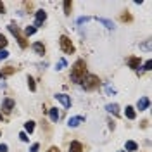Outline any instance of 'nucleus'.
Returning a JSON list of instances; mask_svg holds the SVG:
<instances>
[{
	"label": "nucleus",
	"mask_w": 152,
	"mask_h": 152,
	"mask_svg": "<svg viewBox=\"0 0 152 152\" xmlns=\"http://www.w3.org/2000/svg\"><path fill=\"white\" fill-rule=\"evenodd\" d=\"M85 76H86V62L83 59H78L73 64V67H71V81L80 85Z\"/></svg>",
	"instance_id": "nucleus-1"
},
{
	"label": "nucleus",
	"mask_w": 152,
	"mask_h": 152,
	"mask_svg": "<svg viewBox=\"0 0 152 152\" xmlns=\"http://www.w3.org/2000/svg\"><path fill=\"white\" fill-rule=\"evenodd\" d=\"M80 85L85 88L86 92H94V90H97L99 86H100V78L95 75H86L83 80H81V83Z\"/></svg>",
	"instance_id": "nucleus-2"
},
{
	"label": "nucleus",
	"mask_w": 152,
	"mask_h": 152,
	"mask_svg": "<svg viewBox=\"0 0 152 152\" xmlns=\"http://www.w3.org/2000/svg\"><path fill=\"white\" fill-rule=\"evenodd\" d=\"M7 28H9V31L14 35V37H16V40H18V43H19V47H21V48H28V40H26V37L21 33V29H19L18 26L14 24V23H10Z\"/></svg>",
	"instance_id": "nucleus-3"
},
{
	"label": "nucleus",
	"mask_w": 152,
	"mask_h": 152,
	"mask_svg": "<svg viewBox=\"0 0 152 152\" xmlns=\"http://www.w3.org/2000/svg\"><path fill=\"white\" fill-rule=\"evenodd\" d=\"M59 45H61V50H62L64 54H75V45H73L71 38L67 37V35H61Z\"/></svg>",
	"instance_id": "nucleus-4"
},
{
	"label": "nucleus",
	"mask_w": 152,
	"mask_h": 152,
	"mask_svg": "<svg viewBox=\"0 0 152 152\" xmlns=\"http://www.w3.org/2000/svg\"><path fill=\"white\" fill-rule=\"evenodd\" d=\"M14 107H16V102H14L12 99H4V100H2V111H4L5 114L12 113ZM2 111H0V113H2Z\"/></svg>",
	"instance_id": "nucleus-5"
},
{
	"label": "nucleus",
	"mask_w": 152,
	"mask_h": 152,
	"mask_svg": "<svg viewBox=\"0 0 152 152\" xmlns=\"http://www.w3.org/2000/svg\"><path fill=\"white\" fill-rule=\"evenodd\" d=\"M45 19H47V12L43 9H40L35 12V28H38V26H42L43 23H45Z\"/></svg>",
	"instance_id": "nucleus-6"
},
{
	"label": "nucleus",
	"mask_w": 152,
	"mask_h": 152,
	"mask_svg": "<svg viewBox=\"0 0 152 152\" xmlns=\"http://www.w3.org/2000/svg\"><path fill=\"white\" fill-rule=\"evenodd\" d=\"M18 71V67H14V66H5V67H2L0 69V80H5V78H9L10 75H14Z\"/></svg>",
	"instance_id": "nucleus-7"
},
{
	"label": "nucleus",
	"mask_w": 152,
	"mask_h": 152,
	"mask_svg": "<svg viewBox=\"0 0 152 152\" xmlns=\"http://www.w3.org/2000/svg\"><path fill=\"white\" fill-rule=\"evenodd\" d=\"M81 123H85V118L83 116H73V118L67 119V126H71V128H76V126H80Z\"/></svg>",
	"instance_id": "nucleus-8"
},
{
	"label": "nucleus",
	"mask_w": 152,
	"mask_h": 152,
	"mask_svg": "<svg viewBox=\"0 0 152 152\" xmlns=\"http://www.w3.org/2000/svg\"><path fill=\"white\" fill-rule=\"evenodd\" d=\"M56 99H57V100H59L62 105H64L66 109H69V107H71V99H69V95H66V94H57Z\"/></svg>",
	"instance_id": "nucleus-9"
},
{
	"label": "nucleus",
	"mask_w": 152,
	"mask_h": 152,
	"mask_svg": "<svg viewBox=\"0 0 152 152\" xmlns=\"http://www.w3.org/2000/svg\"><path fill=\"white\" fill-rule=\"evenodd\" d=\"M149 104H151V100H149L147 97H142V99H138V102H137V109H138V111H145V109H149Z\"/></svg>",
	"instance_id": "nucleus-10"
},
{
	"label": "nucleus",
	"mask_w": 152,
	"mask_h": 152,
	"mask_svg": "<svg viewBox=\"0 0 152 152\" xmlns=\"http://www.w3.org/2000/svg\"><path fill=\"white\" fill-rule=\"evenodd\" d=\"M31 48L35 50V54H37V56H43V54H45V45H43L42 42H35Z\"/></svg>",
	"instance_id": "nucleus-11"
},
{
	"label": "nucleus",
	"mask_w": 152,
	"mask_h": 152,
	"mask_svg": "<svg viewBox=\"0 0 152 152\" xmlns=\"http://www.w3.org/2000/svg\"><path fill=\"white\" fill-rule=\"evenodd\" d=\"M128 66L137 71V69L140 67V57H130V59H128Z\"/></svg>",
	"instance_id": "nucleus-12"
},
{
	"label": "nucleus",
	"mask_w": 152,
	"mask_h": 152,
	"mask_svg": "<svg viewBox=\"0 0 152 152\" xmlns=\"http://www.w3.org/2000/svg\"><path fill=\"white\" fill-rule=\"evenodd\" d=\"M48 116H50V119H52L54 123H57L59 118H61V114H59V111H57V107H50V109H48Z\"/></svg>",
	"instance_id": "nucleus-13"
},
{
	"label": "nucleus",
	"mask_w": 152,
	"mask_h": 152,
	"mask_svg": "<svg viewBox=\"0 0 152 152\" xmlns=\"http://www.w3.org/2000/svg\"><path fill=\"white\" fill-rule=\"evenodd\" d=\"M124 116H126L128 119H135V118H137L135 107H132V105H126V109H124Z\"/></svg>",
	"instance_id": "nucleus-14"
},
{
	"label": "nucleus",
	"mask_w": 152,
	"mask_h": 152,
	"mask_svg": "<svg viewBox=\"0 0 152 152\" xmlns=\"http://www.w3.org/2000/svg\"><path fill=\"white\" fill-rule=\"evenodd\" d=\"M105 111L111 113V114H114V116H118V114H119V105L118 104H107L105 105Z\"/></svg>",
	"instance_id": "nucleus-15"
},
{
	"label": "nucleus",
	"mask_w": 152,
	"mask_h": 152,
	"mask_svg": "<svg viewBox=\"0 0 152 152\" xmlns=\"http://www.w3.org/2000/svg\"><path fill=\"white\" fill-rule=\"evenodd\" d=\"M69 152H83V145L80 142H71L69 143Z\"/></svg>",
	"instance_id": "nucleus-16"
},
{
	"label": "nucleus",
	"mask_w": 152,
	"mask_h": 152,
	"mask_svg": "<svg viewBox=\"0 0 152 152\" xmlns=\"http://www.w3.org/2000/svg\"><path fill=\"white\" fill-rule=\"evenodd\" d=\"M124 149H126V151L135 152V151H138V143L133 142V140H128V142H126V145H124Z\"/></svg>",
	"instance_id": "nucleus-17"
},
{
	"label": "nucleus",
	"mask_w": 152,
	"mask_h": 152,
	"mask_svg": "<svg viewBox=\"0 0 152 152\" xmlns=\"http://www.w3.org/2000/svg\"><path fill=\"white\" fill-rule=\"evenodd\" d=\"M35 132V121H26L24 123V133H33Z\"/></svg>",
	"instance_id": "nucleus-18"
},
{
	"label": "nucleus",
	"mask_w": 152,
	"mask_h": 152,
	"mask_svg": "<svg viewBox=\"0 0 152 152\" xmlns=\"http://www.w3.org/2000/svg\"><path fill=\"white\" fill-rule=\"evenodd\" d=\"M99 23L100 24H104L107 29H113L114 28V24H113V21H109V19H104V18H99Z\"/></svg>",
	"instance_id": "nucleus-19"
},
{
	"label": "nucleus",
	"mask_w": 152,
	"mask_h": 152,
	"mask_svg": "<svg viewBox=\"0 0 152 152\" xmlns=\"http://www.w3.org/2000/svg\"><path fill=\"white\" fill-rule=\"evenodd\" d=\"M71 9H73V2H71V0H66V2H64V14L69 16V14H71Z\"/></svg>",
	"instance_id": "nucleus-20"
},
{
	"label": "nucleus",
	"mask_w": 152,
	"mask_h": 152,
	"mask_svg": "<svg viewBox=\"0 0 152 152\" xmlns=\"http://www.w3.org/2000/svg\"><path fill=\"white\" fill-rule=\"evenodd\" d=\"M66 66H67V62H66V59L62 57V59H59V62H57L56 69H57V71H62V69H64V67H66Z\"/></svg>",
	"instance_id": "nucleus-21"
},
{
	"label": "nucleus",
	"mask_w": 152,
	"mask_h": 152,
	"mask_svg": "<svg viewBox=\"0 0 152 152\" xmlns=\"http://www.w3.org/2000/svg\"><path fill=\"white\" fill-rule=\"evenodd\" d=\"M35 31H37V28L35 26H26V29H24V37H31V35H35Z\"/></svg>",
	"instance_id": "nucleus-22"
},
{
	"label": "nucleus",
	"mask_w": 152,
	"mask_h": 152,
	"mask_svg": "<svg viewBox=\"0 0 152 152\" xmlns=\"http://www.w3.org/2000/svg\"><path fill=\"white\" fill-rule=\"evenodd\" d=\"M5 47H7V38L0 33V50H5Z\"/></svg>",
	"instance_id": "nucleus-23"
},
{
	"label": "nucleus",
	"mask_w": 152,
	"mask_h": 152,
	"mask_svg": "<svg viewBox=\"0 0 152 152\" xmlns=\"http://www.w3.org/2000/svg\"><path fill=\"white\" fill-rule=\"evenodd\" d=\"M28 86H29V90H31V92H35V90H37V85H35V80H33L31 76H28Z\"/></svg>",
	"instance_id": "nucleus-24"
},
{
	"label": "nucleus",
	"mask_w": 152,
	"mask_h": 152,
	"mask_svg": "<svg viewBox=\"0 0 152 152\" xmlns=\"http://www.w3.org/2000/svg\"><path fill=\"white\" fill-rule=\"evenodd\" d=\"M105 94H107V95H114V94H116V88L111 86V85H105Z\"/></svg>",
	"instance_id": "nucleus-25"
},
{
	"label": "nucleus",
	"mask_w": 152,
	"mask_h": 152,
	"mask_svg": "<svg viewBox=\"0 0 152 152\" xmlns=\"http://www.w3.org/2000/svg\"><path fill=\"white\" fill-rule=\"evenodd\" d=\"M132 19H133V18L128 14V12H123V14H121V21H123V23H124V21H128V23H130Z\"/></svg>",
	"instance_id": "nucleus-26"
},
{
	"label": "nucleus",
	"mask_w": 152,
	"mask_h": 152,
	"mask_svg": "<svg viewBox=\"0 0 152 152\" xmlns=\"http://www.w3.org/2000/svg\"><path fill=\"white\" fill-rule=\"evenodd\" d=\"M19 138H21V142H28V140H29V138H28V135H26L24 132H21V133H19Z\"/></svg>",
	"instance_id": "nucleus-27"
},
{
	"label": "nucleus",
	"mask_w": 152,
	"mask_h": 152,
	"mask_svg": "<svg viewBox=\"0 0 152 152\" xmlns=\"http://www.w3.org/2000/svg\"><path fill=\"white\" fill-rule=\"evenodd\" d=\"M9 57V52L7 50H0V61H4V59H7Z\"/></svg>",
	"instance_id": "nucleus-28"
},
{
	"label": "nucleus",
	"mask_w": 152,
	"mask_h": 152,
	"mask_svg": "<svg viewBox=\"0 0 152 152\" xmlns=\"http://www.w3.org/2000/svg\"><path fill=\"white\" fill-rule=\"evenodd\" d=\"M151 67H152V61H147L143 64V71H151Z\"/></svg>",
	"instance_id": "nucleus-29"
},
{
	"label": "nucleus",
	"mask_w": 152,
	"mask_h": 152,
	"mask_svg": "<svg viewBox=\"0 0 152 152\" xmlns=\"http://www.w3.org/2000/svg\"><path fill=\"white\" fill-rule=\"evenodd\" d=\"M38 151H40V143H33L31 149H29V152H38Z\"/></svg>",
	"instance_id": "nucleus-30"
},
{
	"label": "nucleus",
	"mask_w": 152,
	"mask_h": 152,
	"mask_svg": "<svg viewBox=\"0 0 152 152\" xmlns=\"http://www.w3.org/2000/svg\"><path fill=\"white\" fill-rule=\"evenodd\" d=\"M0 152H9V147L5 143H0Z\"/></svg>",
	"instance_id": "nucleus-31"
},
{
	"label": "nucleus",
	"mask_w": 152,
	"mask_h": 152,
	"mask_svg": "<svg viewBox=\"0 0 152 152\" xmlns=\"http://www.w3.org/2000/svg\"><path fill=\"white\" fill-rule=\"evenodd\" d=\"M90 21V18H80L78 19V24H83V23H88Z\"/></svg>",
	"instance_id": "nucleus-32"
},
{
	"label": "nucleus",
	"mask_w": 152,
	"mask_h": 152,
	"mask_svg": "<svg viewBox=\"0 0 152 152\" xmlns=\"http://www.w3.org/2000/svg\"><path fill=\"white\" fill-rule=\"evenodd\" d=\"M47 152H61V151H59V147H56V145H54V147H50Z\"/></svg>",
	"instance_id": "nucleus-33"
},
{
	"label": "nucleus",
	"mask_w": 152,
	"mask_h": 152,
	"mask_svg": "<svg viewBox=\"0 0 152 152\" xmlns=\"http://www.w3.org/2000/svg\"><path fill=\"white\" fill-rule=\"evenodd\" d=\"M149 47H151V40H147V42H145V43L142 45V48H145V50H147Z\"/></svg>",
	"instance_id": "nucleus-34"
},
{
	"label": "nucleus",
	"mask_w": 152,
	"mask_h": 152,
	"mask_svg": "<svg viewBox=\"0 0 152 152\" xmlns=\"http://www.w3.org/2000/svg\"><path fill=\"white\" fill-rule=\"evenodd\" d=\"M4 12H5V5L0 2V14H4Z\"/></svg>",
	"instance_id": "nucleus-35"
},
{
	"label": "nucleus",
	"mask_w": 152,
	"mask_h": 152,
	"mask_svg": "<svg viewBox=\"0 0 152 152\" xmlns=\"http://www.w3.org/2000/svg\"><path fill=\"white\" fill-rule=\"evenodd\" d=\"M0 88H5V83L4 81H0Z\"/></svg>",
	"instance_id": "nucleus-36"
},
{
	"label": "nucleus",
	"mask_w": 152,
	"mask_h": 152,
	"mask_svg": "<svg viewBox=\"0 0 152 152\" xmlns=\"http://www.w3.org/2000/svg\"><path fill=\"white\" fill-rule=\"evenodd\" d=\"M0 119H4V114H2V113H0Z\"/></svg>",
	"instance_id": "nucleus-37"
},
{
	"label": "nucleus",
	"mask_w": 152,
	"mask_h": 152,
	"mask_svg": "<svg viewBox=\"0 0 152 152\" xmlns=\"http://www.w3.org/2000/svg\"><path fill=\"white\" fill-rule=\"evenodd\" d=\"M118 152H123V151H118Z\"/></svg>",
	"instance_id": "nucleus-38"
},
{
	"label": "nucleus",
	"mask_w": 152,
	"mask_h": 152,
	"mask_svg": "<svg viewBox=\"0 0 152 152\" xmlns=\"http://www.w3.org/2000/svg\"><path fill=\"white\" fill-rule=\"evenodd\" d=\"M0 135H2V132H0Z\"/></svg>",
	"instance_id": "nucleus-39"
}]
</instances>
